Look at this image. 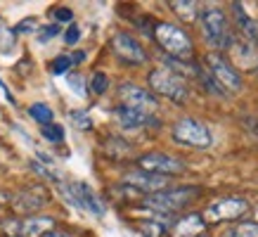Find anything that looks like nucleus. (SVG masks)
Masks as SVG:
<instances>
[{
  "mask_svg": "<svg viewBox=\"0 0 258 237\" xmlns=\"http://www.w3.org/2000/svg\"><path fill=\"white\" fill-rule=\"evenodd\" d=\"M90 90L95 95H104L109 90V76L104 74V71H95L93 79H90Z\"/></svg>",
  "mask_w": 258,
  "mask_h": 237,
  "instance_id": "4be33fe9",
  "label": "nucleus"
},
{
  "mask_svg": "<svg viewBox=\"0 0 258 237\" xmlns=\"http://www.w3.org/2000/svg\"><path fill=\"white\" fill-rule=\"evenodd\" d=\"M199 22H202V33L206 43L213 47V52H220V50H230L232 45V31H230V24H227V17L220 8H206L199 12Z\"/></svg>",
  "mask_w": 258,
  "mask_h": 237,
  "instance_id": "f257e3e1",
  "label": "nucleus"
},
{
  "mask_svg": "<svg viewBox=\"0 0 258 237\" xmlns=\"http://www.w3.org/2000/svg\"><path fill=\"white\" fill-rule=\"evenodd\" d=\"M256 24H258V22H256Z\"/></svg>",
  "mask_w": 258,
  "mask_h": 237,
  "instance_id": "c9c22d12",
  "label": "nucleus"
},
{
  "mask_svg": "<svg viewBox=\"0 0 258 237\" xmlns=\"http://www.w3.org/2000/svg\"><path fill=\"white\" fill-rule=\"evenodd\" d=\"M168 5L180 17V22L192 24L199 19V3H195V0H171Z\"/></svg>",
  "mask_w": 258,
  "mask_h": 237,
  "instance_id": "6ab92c4d",
  "label": "nucleus"
},
{
  "mask_svg": "<svg viewBox=\"0 0 258 237\" xmlns=\"http://www.w3.org/2000/svg\"><path fill=\"white\" fill-rule=\"evenodd\" d=\"M40 133H43V138L50 142H62L64 128L59 126V124H47V126H40Z\"/></svg>",
  "mask_w": 258,
  "mask_h": 237,
  "instance_id": "5701e85b",
  "label": "nucleus"
},
{
  "mask_svg": "<svg viewBox=\"0 0 258 237\" xmlns=\"http://www.w3.org/2000/svg\"><path fill=\"white\" fill-rule=\"evenodd\" d=\"M111 50H114V55L125 64H145L147 62L145 47L125 31H118L111 36Z\"/></svg>",
  "mask_w": 258,
  "mask_h": 237,
  "instance_id": "9b49d317",
  "label": "nucleus"
},
{
  "mask_svg": "<svg viewBox=\"0 0 258 237\" xmlns=\"http://www.w3.org/2000/svg\"><path fill=\"white\" fill-rule=\"evenodd\" d=\"M206 230V223L199 213H187L182 216L175 225H173L171 235L173 237H202V232Z\"/></svg>",
  "mask_w": 258,
  "mask_h": 237,
  "instance_id": "a211bd4d",
  "label": "nucleus"
},
{
  "mask_svg": "<svg viewBox=\"0 0 258 237\" xmlns=\"http://www.w3.org/2000/svg\"><path fill=\"white\" fill-rule=\"evenodd\" d=\"M17 31L19 33H29V31H33V19H24L19 26H17Z\"/></svg>",
  "mask_w": 258,
  "mask_h": 237,
  "instance_id": "2f4dec72",
  "label": "nucleus"
},
{
  "mask_svg": "<svg viewBox=\"0 0 258 237\" xmlns=\"http://www.w3.org/2000/svg\"><path fill=\"white\" fill-rule=\"evenodd\" d=\"M83 60H86V52H81V50H79V52H74V57H71V62H74V64L83 62Z\"/></svg>",
  "mask_w": 258,
  "mask_h": 237,
  "instance_id": "473e14b6",
  "label": "nucleus"
},
{
  "mask_svg": "<svg viewBox=\"0 0 258 237\" xmlns=\"http://www.w3.org/2000/svg\"><path fill=\"white\" fill-rule=\"evenodd\" d=\"M138 166L140 171H147V173H157V175H173V173H182L187 166L185 161L171 157V154H161V152H149V154H142L138 159Z\"/></svg>",
  "mask_w": 258,
  "mask_h": 237,
  "instance_id": "9d476101",
  "label": "nucleus"
},
{
  "mask_svg": "<svg viewBox=\"0 0 258 237\" xmlns=\"http://www.w3.org/2000/svg\"><path fill=\"white\" fill-rule=\"evenodd\" d=\"M59 190H62L64 199L71 202L74 206L86 209L93 216H104V204H102L100 197L88 188L86 183H59Z\"/></svg>",
  "mask_w": 258,
  "mask_h": 237,
  "instance_id": "0eeeda50",
  "label": "nucleus"
},
{
  "mask_svg": "<svg viewBox=\"0 0 258 237\" xmlns=\"http://www.w3.org/2000/svg\"><path fill=\"white\" fill-rule=\"evenodd\" d=\"M249 211V202L242 197H223L218 202L209 204V209L204 211V223H225V221H237L244 213Z\"/></svg>",
  "mask_w": 258,
  "mask_h": 237,
  "instance_id": "6e6552de",
  "label": "nucleus"
},
{
  "mask_svg": "<svg viewBox=\"0 0 258 237\" xmlns=\"http://www.w3.org/2000/svg\"><path fill=\"white\" fill-rule=\"evenodd\" d=\"M154 38H157L159 47L173 60H187L192 55V38L187 36L185 29H180L178 24L159 22L154 26Z\"/></svg>",
  "mask_w": 258,
  "mask_h": 237,
  "instance_id": "f03ea898",
  "label": "nucleus"
},
{
  "mask_svg": "<svg viewBox=\"0 0 258 237\" xmlns=\"http://www.w3.org/2000/svg\"><path fill=\"white\" fill-rule=\"evenodd\" d=\"M67 83H69V88L74 90V93H79L81 97L88 93V88H86V81L81 79V76H76V74H71L69 79H67Z\"/></svg>",
  "mask_w": 258,
  "mask_h": 237,
  "instance_id": "bb28decb",
  "label": "nucleus"
},
{
  "mask_svg": "<svg viewBox=\"0 0 258 237\" xmlns=\"http://www.w3.org/2000/svg\"><path fill=\"white\" fill-rule=\"evenodd\" d=\"M147 81H149V88H152L157 95H161V97H168V100H173V102H178V104L189 100L187 81L182 79V76H178L175 71L166 69V67L152 69Z\"/></svg>",
  "mask_w": 258,
  "mask_h": 237,
  "instance_id": "20e7f679",
  "label": "nucleus"
},
{
  "mask_svg": "<svg viewBox=\"0 0 258 237\" xmlns=\"http://www.w3.org/2000/svg\"><path fill=\"white\" fill-rule=\"evenodd\" d=\"M206 71H209V76L213 79V83L225 95H232L242 90V79L237 74L235 64L230 62V60H225L220 52H209L206 55Z\"/></svg>",
  "mask_w": 258,
  "mask_h": 237,
  "instance_id": "39448f33",
  "label": "nucleus"
},
{
  "mask_svg": "<svg viewBox=\"0 0 258 237\" xmlns=\"http://www.w3.org/2000/svg\"><path fill=\"white\" fill-rule=\"evenodd\" d=\"M199 195V188L197 185H182V188H173V190H161V192H154V195H147L145 197V206L147 209H154L157 213H175L180 209L189 206Z\"/></svg>",
  "mask_w": 258,
  "mask_h": 237,
  "instance_id": "7ed1b4c3",
  "label": "nucleus"
},
{
  "mask_svg": "<svg viewBox=\"0 0 258 237\" xmlns=\"http://www.w3.org/2000/svg\"><path fill=\"white\" fill-rule=\"evenodd\" d=\"M29 114H31L33 121H38L40 126H47V124H52V109L43 102H36L29 107Z\"/></svg>",
  "mask_w": 258,
  "mask_h": 237,
  "instance_id": "412c9836",
  "label": "nucleus"
},
{
  "mask_svg": "<svg viewBox=\"0 0 258 237\" xmlns=\"http://www.w3.org/2000/svg\"><path fill=\"white\" fill-rule=\"evenodd\" d=\"M202 237H206V235H202Z\"/></svg>",
  "mask_w": 258,
  "mask_h": 237,
  "instance_id": "f704fd0d",
  "label": "nucleus"
},
{
  "mask_svg": "<svg viewBox=\"0 0 258 237\" xmlns=\"http://www.w3.org/2000/svg\"><path fill=\"white\" fill-rule=\"evenodd\" d=\"M71 64L74 62H71L69 55H59V57H55V62H52V71H55V74H67Z\"/></svg>",
  "mask_w": 258,
  "mask_h": 237,
  "instance_id": "cd10ccee",
  "label": "nucleus"
},
{
  "mask_svg": "<svg viewBox=\"0 0 258 237\" xmlns=\"http://www.w3.org/2000/svg\"><path fill=\"white\" fill-rule=\"evenodd\" d=\"M81 38V29H79V24H69V29L64 31V43L67 45H76Z\"/></svg>",
  "mask_w": 258,
  "mask_h": 237,
  "instance_id": "c85d7f7f",
  "label": "nucleus"
},
{
  "mask_svg": "<svg viewBox=\"0 0 258 237\" xmlns=\"http://www.w3.org/2000/svg\"><path fill=\"white\" fill-rule=\"evenodd\" d=\"M15 47V31L12 29H0V50L10 52Z\"/></svg>",
  "mask_w": 258,
  "mask_h": 237,
  "instance_id": "a878e982",
  "label": "nucleus"
},
{
  "mask_svg": "<svg viewBox=\"0 0 258 237\" xmlns=\"http://www.w3.org/2000/svg\"><path fill=\"white\" fill-rule=\"evenodd\" d=\"M114 116L123 128H145V126H159V121H154V116H147L142 111H135L131 107H123L118 104L114 109Z\"/></svg>",
  "mask_w": 258,
  "mask_h": 237,
  "instance_id": "2eb2a0df",
  "label": "nucleus"
},
{
  "mask_svg": "<svg viewBox=\"0 0 258 237\" xmlns=\"http://www.w3.org/2000/svg\"><path fill=\"white\" fill-rule=\"evenodd\" d=\"M55 228V218L50 216H29L19 223V237H45Z\"/></svg>",
  "mask_w": 258,
  "mask_h": 237,
  "instance_id": "dca6fc26",
  "label": "nucleus"
},
{
  "mask_svg": "<svg viewBox=\"0 0 258 237\" xmlns=\"http://www.w3.org/2000/svg\"><path fill=\"white\" fill-rule=\"evenodd\" d=\"M118 97H121V104L123 107H131L135 111H142L152 116L154 111L159 109V100L154 93H149L140 86H133V83H125V86L118 88Z\"/></svg>",
  "mask_w": 258,
  "mask_h": 237,
  "instance_id": "1a4fd4ad",
  "label": "nucleus"
},
{
  "mask_svg": "<svg viewBox=\"0 0 258 237\" xmlns=\"http://www.w3.org/2000/svg\"><path fill=\"white\" fill-rule=\"evenodd\" d=\"M123 183L131 185L138 192H161V190L168 188V178L166 175H157V173H147V171H131V173L123 175Z\"/></svg>",
  "mask_w": 258,
  "mask_h": 237,
  "instance_id": "f8f14e48",
  "label": "nucleus"
},
{
  "mask_svg": "<svg viewBox=\"0 0 258 237\" xmlns=\"http://www.w3.org/2000/svg\"><path fill=\"white\" fill-rule=\"evenodd\" d=\"M69 116H71V121H74V126L81 128V131H90V128H93V121H90V116H88L86 111L74 109V111H69Z\"/></svg>",
  "mask_w": 258,
  "mask_h": 237,
  "instance_id": "b1692460",
  "label": "nucleus"
},
{
  "mask_svg": "<svg viewBox=\"0 0 258 237\" xmlns=\"http://www.w3.org/2000/svg\"><path fill=\"white\" fill-rule=\"evenodd\" d=\"M57 33H59V26H57V24H50V26H43V29H40V31H38V40H40V43H47V40H50V38H55Z\"/></svg>",
  "mask_w": 258,
  "mask_h": 237,
  "instance_id": "c756f323",
  "label": "nucleus"
},
{
  "mask_svg": "<svg viewBox=\"0 0 258 237\" xmlns=\"http://www.w3.org/2000/svg\"><path fill=\"white\" fill-rule=\"evenodd\" d=\"M227 52H232V60L237 62V67H239V69H244V71L258 69V50H256V45H253V43H249V40L235 38Z\"/></svg>",
  "mask_w": 258,
  "mask_h": 237,
  "instance_id": "ddd939ff",
  "label": "nucleus"
},
{
  "mask_svg": "<svg viewBox=\"0 0 258 237\" xmlns=\"http://www.w3.org/2000/svg\"><path fill=\"white\" fill-rule=\"evenodd\" d=\"M45 237H71V235H67V232H47Z\"/></svg>",
  "mask_w": 258,
  "mask_h": 237,
  "instance_id": "72a5a7b5",
  "label": "nucleus"
},
{
  "mask_svg": "<svg viewBox=\"0 0 258 237\" xmlns=\"http://www.w3.org/2000/svg\"><path fill=\"white\" fill-rule=\"evenodd\" d=\"M47 202V195L43 188H29L19 192L15 199H12V206H15L17 213H33L38 211L40 206Z\"/></svg>",
  "mask_w": 258,
  "mask_h": 237,
  "instance_id": "4468645a",
  "label": "nucleus"
},
{
  "mask_svg": "<svg viewBox=\"0 0 258 237\" xmlns=\"http://www.w3.org/2000/svg\"><path fill=\"white\" fill-rule=\"evenodd\" d=\"M142 235L145 237H164L166 235V228L161 225V223L157 221H149V223H142Z\"/></svg>",
  "mask_w": 258,
  "mask_h": 237,
  "instance_id": "393cba45",
  "label": "nucleus"
},
{
  "mask_svg": "<svg viewBox=\"0 0 258 237\" xmlns=\"http://www.w3.org/2000/svg\"><path fill=\"white\" fill-rule=\"evenodd\" d=\"M173 140L180 142V145H187V147H211V131L204 126L202 121H197L192 116H185V118H178L173 124Z\"/></svg>",
  "mask_w": 258,
  "mask_h": 237,
  "instance_id": "423d86ee",
  "label": "nucleus"
},
{
  "mask_svg": "<svg viewBox=\"0 0 258 237\" xmlns=\"http://www.w3.org/2000/svg\"><path fill=\"white\" fill-rule=\"evenodd\" d=\"M55 19L57 22H71V19H74V12H71L69 8H59V10H55Z\"/></svg>",
  "mask_w": 258,
  "mask_h": 237,
  "instance_id": "7c9ffc66",
  "label": "nucleus"
},
{
  "mask_svg": "<svg viewBox=\"0 0 258 237\" xmlns=\"http://www.w3.org/2000/svg\"><path fill=\"white\" fill-rule=\"evenodd\" d=\"M232 15H235V24H237V29L242 31L244 40H249V43H253V45H256V40H258V24H256V19H251L249 12L244 10V3H232Z\"/></svg>",
  "mask_w": 258,
  "mask_h": 237,
  "instance_id": "f3484780",
  "label": "nucleus"
},
{
  "mask_svg": "<svg viewBox=\"0 0 258 237\" xmlns=\"http://www.w3.org/2000/svg\"><path fill=\"white\" fill-rule=\"evenodd\" d=\"M223 237H258V223H237L235 228L225 230V235Z\"/></svg>",
  "mask_w": 258,
  "mask_h": 237,
  "instance_id": "aec40b11",
  "label": "nucleus"
}]
</instances>
